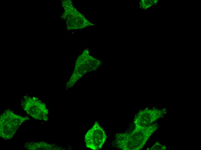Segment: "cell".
<instances>
[{"mask_svg":"<svg viewBox=\"0 0 201 150\" xmlns=\"http://www.w3.org/2000/svg\"><path fill=\"white\" fill-rule=\"evenodd\" d=\"M107 138L105 131L96 122L85 134V139L86 147L97 150L101 148Z\"/></svg>","mask_w":201,"mask_h":150,"instance_id":"obj_3","label":"cell"},{"mask_svg":"<svg viewBox=\"0 0 201 150\" xmlns=\"http://www.w3.org/2000/svg\"><path fill=\"white\" fill-rule=\"evenodd\" d=\"M66 1V3L64 5L66 14L64 18L66 21L68 29H82L87 26L93 25L74 7L71 1Z\"/></svg>","mask_w":201,"mask_h":150,"instance_id":"obj_2","label":"cell"},{"mask_svg":"<svg viewBox=\"0 0 201 150\" xmlns=\"http://www.w3.org/2000/svg\"><path fill=\"white\" fill-rule=\"evenodd\" d=\"M135 126V129L130 133L115 135V143L117 148L123 150L140 149L156 129L153 125Z\"/></svg>","mask_w":201,"mask_h":150,"instance_id":"obj_1","label":"cell"},{"mask_svg":"<svg viewBox=\"0 0 201 150\" xmlns=\"http://www.w3.org/2000/svg\"><path fill=\"white\" fill-rule=\"evenodd\" d=\"M22 106L24 109L29 113L31 111L33 112H40L45 116L47 117L48 110L45 105L41 101L36 97H24L22 102Z\"/></svg>","mask_w":201,"mask_h":150,"instance_id":"obj_4","label":"cell"}]
</instances>
